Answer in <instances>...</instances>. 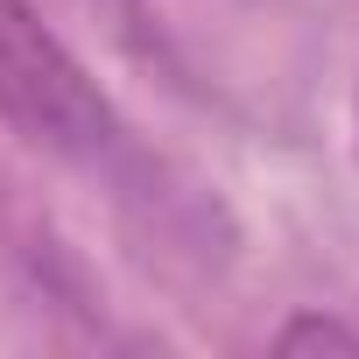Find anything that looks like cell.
Masks as SVG:
<instances>
[{"label": "cell", "instance_id": "1", "mask_svg": "<svg viewBox=\"0 0 359 359\" xmlns=\"http://www.w3.org/2000/svg\"><path fill=\"white\" fill-rule=\"evenodd\" d=\"M0 106L36 141H57V148H106L113 141L106 99L92 92V78L64 57V43L22 0H0Z\"/></svg>", "mask_w": 359, "mask_h": 359}]
</instances>
